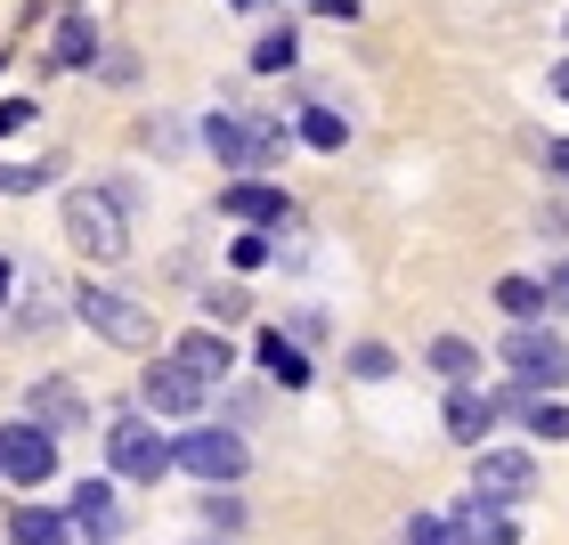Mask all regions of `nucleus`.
<instances>
[{
    "instance_id": "obj_18",
    "label": "nucleus",
    "mask_w": 569,
    "mask_h": 545,
    "mask_svg": "<svg viewBox=\"0 0 569 545\" xmlns=\"http://www.w3.org/2000/svg\"><path fill=\"white\" fill-rule=\"evenodd\" d=\"M350 131H358V122L342 107H326V98H301V107H293V139L318 147V155H350Z\"/></svg>"
},
{
    "instance_id": "obj_42",
    "label": "nucleus",
    "mask_w": 569,
    "mask_h": 545,
    "mask_svg": "<svg viewBox=\"0 0 569 545\" xmlns=\"http://www.w3.org/2000/svg\"><path fill=\"white\" fill-rule=\"evenodd\" d=\"M66 9H98V0H66Z\"/></svg>"
},
{
    "instance_id": "obj_12",
    "label": "nucleus",
    "mask_w": 569,
    "mask_h": 545,
    "mask_svg": "<svg viewBox=\"0 0 569 545\" xmlns=\"http://www.w3.org/2000/svg\"><path fill=\"white\" fill-rule=\"evenodd\" d=\"M0 318H9L17 334H58L73 318V294H58V277H49L41 261H17V294H9Z\"/></svg>"
},
{
    "instance_id": "obj_1",
    "label": "nucleus",
    "mask_w": 569,
    "mask_h": 545,
    "mask_svg": "<svg viewBox=\"0 0 569 545\" xmlns=\"http://www.w3.org/2000/svg\"><path fill=\"white\" fill-rule=\"evenodd\" d=\"M196 147L212 155L220 171H269L284 147H293V122L261 115V107H212L196 122Z\"/></svg>"
},
{
    "instance_id": "obj_44",
    "label": "nucleus",
    "mask_w": 569,
    "mask_h": 545,
    "mask_svg": "<svg viewBox=\"0 0 569 545\" xmlns=\"http://www.w3.org/2000/svg\"><path fill=\"white\" fill-rule=\"evenodd\" d=\"M561 41H569V9H561Z\"/></svg>"
},
{
    "instance_id": "obj_23",
    "label": "nucleus",
    "mask_w": 569,
    "mask_h": 545,
    "mask_svg": "<svg viewBox=\"0 0 569 545\" xmlns=\"http://www.w3.org/2000/svg\"><path fill=\"white\" fill-rule=\"evenodd\" d=\"M521 432L537 439V448H569V399H561V392H537V399L521 407Z\"/></svg>"
},
{
    "instance_id": "obj_35",
    "label": "nucleus",
    "mask_w": 569,
    "mask_h": 545,
    "mask_svg": "<svg viewBox=\"0 0 569 545\" xmlns=\"http://www.w3.org/2000/svg\"><path fill=\"white\" fill-rule=\"evenodd\" d=\"M537 277H546V294H553V309H561V318H569V252H553V261H546V269H537Z\"/></svg>"
},
{
    "instance_id": "obj_15",
    "label": "nucleus",
    "mask_w": 569,
    "mask_h": 545,
    "mask_svg": "<svg viewBox=\"0 0 569 545\" xmlns=\"http://www.w3.org/2000/svg\"><path fill=\"white\" fill-rule=\"evenodd\" d=\"M439 424H448V439L472 456V448H488V439H497V407H488L480 383H439Z\"/></svg>"
},
{
    "instance_id": "obj_22",
    "label": "nucleus",
    "mask_w": 569,
    "mask_h": 545,
    "mask_svg": "<svg viewBox=\"0 0 569 545\" xmlns=\"http://www.w3.org/2000/svg\"><path fill=\"white\" fill-rule=\"evenodd\" d=\"M423 367H431L439 383H480V343H472V334H431V343H423Z\"/></svg>"
},
{
    "instance_id": "obj_28",
    "label": "nucleus",
    "mask_w": 569,
    "mask_h": 545,
    "mask_svg": "<svg viewBox=\"0 0 569 545\" xmlns=\"http://www.w3.org/2000/svg\"><path fill=\"white\" fill-rule=\"evenodd\" d=\"M342 367H350V383H391L399 375V350L375 343V334H358V343L342 350Z\"/></svg>"
},
{
    "instance_id": "obj_19",
    "label": "nucleus",
    "mask_w": 569,
    "mask_h": 545,
    "mask_svg": "<svg viewBox=\"0 0 569 545\" xmlns=\"http://www.w3.org/2000/svg\"><path fill=\"white\" fill-rule=\"evenodd\" d=\"M488 301H497L512 326H537V318H553V294H546V277H529V269H505L497 285H488Z\"/></svg>"
},
{
    "instance_id": "obj_5",
    "label": "nucleus",
    "mask_w": 569,
    "mask_h": 545,
    "mask_svg": "<svg viewBox=\"0 0 569 545\" xmlns=\"http://www.w3.org/2000/svg\"><path fill=\"white\" fill-rule=\"evenodd\" d=\"M171 464H179V473H188L196 488H244L252 448H244V432H237V424H212V415H196V424H179V432H171Z\"/></svg>"
},
{
    "instance_id": "obj_9",
    "label": "nucleus",
    "mask_w": 569,
    "mask_h": 545,
    "mask_svg": "<svg viewBox=\"0 0 569 545\" xmlns=\"http://www.w3.org/2000/svg\"><path fill=\"white\" fill-rule=\"evenodd\" d=\"M220 220H228V228H284V220H293V196H284L277 171H228Z\"/></svg>"
},
{
    "instance_id": "obj_33",
    "label": "nucleus",
    "mask_w": 569,
    "mask_h": 545,
    "mask_svg": "<svg viewBox=\"0 0 569 545\" xmlns=\"http://www.w3.org/2000/svg\"><path fill=\"white\" fill-rule=\"evenodd\" d=\"M284 334H293L301 350H318L326 343V309H284Z\"/></svg>"
},
{
    "instance_id": "obj_32",
    "label": "nucleus",
    "mask_w": 569,
    "mask_h": 545,
    "mask_svg": "<svg viewBox=\"0 0 569 545\" xmlns=\"http://www.w3.org/2000/svg\"><path fill=\"white\" fill-rule=\"evenodd\" d=\"M41 122V98L33 90H17V98H0V139H24Z\"/></svg>"
},
{
    "instance_id": "obj_13",
    "label": "nucleus",
    "mask_w": 569,
    "mask_h": 545,
    "mask_svg": "<svg viewBox=\"0 0 569 545\" xmlns=\"http://www.w3.org/2000/svg\"><path fill=\"white\" fill-rule=\"evenodd\" d=\"M17 415H33V424H49L58 439H73V432H90V392L73 375H41V383H24Z\"/></svg>"
},
{
    "instance_id": "obj_16",
    "label": "nucleus",
    "mask_w": 569,
    "mask_h": 545,
    "mask_svg": "<svg viewBox=\"0 0 569 545\" xmlns=\"http://www.w3.org/2000/svg\"><path fill=\"white\" fill-rule=\"evenodd\" d=\"M171 358H179L196 383H212V392L237 375V343H228V326H188V334H171Z\"/></svg>"
},
{
    "instance_id": "obj_43",
    "label": "nucleus",
    "mask_w": 569,
    "mask_h": 545,
    "mask_svg": "<svg viewBox=\"0 0 569 545\" xmlns=\"http://www.w3.org/2000/svg\"><path fill=\"white\" fill-rule=\"evenodd\" d=\"M203 545H237V537H203Z\"/></svg>"
},
{
    "instance_id": "obj_37",
    "label": "nucleus",
    "mask_w": 569,
    "mask_h": 545,
    "mask_svg": "<svg viewBox=\"0 0 569 545\" xmlns=\"http://www.w3.org/2000/svg\"><path fill=\"white\" fill-rule=\"evenodd\" d=\"M537 164H546L561 188H569V131H561V139H537Z\"/></svg>"
},
{
    "instance_id": "obj_38",
    "label": "nucleus",
    "mask_w": 569,
    "mask_h": 545,
    "mask_svg": "<svg viewBox=\"0 0 569 545\" xmlns=\"http://www.w3.org/2000/svg\"><path fill=\"white\" fill-rule=\"evenodd\" d=\"M309 9L333 17V24H358V17H367V0H309Z\"/></svg>"
},
{
    "instance_id": "obj_36",
    "label": "nucleus",
    "mask_w": 569,
    "mask_h": 545,
    "mask_svg": "<svg viewBox=\"0 0 569 545\" xmlns=\"http://www.w3.org/2000/svg\"><path fill=\"white\" fill-rule=\"evenodd\" d=\"M98 188H107V196L122 204V212H139V204H147V188H139L131 171H107V179H98Z\"/></svg>"
},
{
    "instance_id": "obj_31",
    "label": "nucleus",
    "mask_w": 569,
    "mask_h": 545,
    "mask_svg": "<svg viewBox=\"0 0 569 545\" xmlns=\"http://www.w3.org/2000/svg\"><path fill=\"white\" fill-rule=\"evenodd\" d=\"M179 122H188V115H147V122H139V139H147V155H163V164H179V155L196 147L188 131H179Z\"/></svg>"
},
{
    "instance_id": "obj_27",
    "label": "nucleus",
    "mask_w": 569,
    "mask_h": 545,
    "mask_svg": "<svg viewBox=\"0 0 569 545\" xmlns=\"http://www.w3.org/2000/svg\"><path fill=\"white\" fill-rule=\"evenodd\" d=\"M399 545H463V522H456V505H423V513H407Z\"/></svg>"
},
{
    "instance_id": "obj_21",
    "label": "nucleus",
    "mask_w": 569,
    "mask_h": 545,
    "mask_svg": "<svg viewBox=\"0 0 569 545\" xmlns=\"http://www.w3.org/2000/svg\"><path fill=\"white\" fill-rule=\"evenodd\" d=\"M456 522H463V545H521V522H512V505L463 497V505H456Z\"/></svg>"
},
{
    "instance_id": "obj_8",
    "label": "nucleus",
    "mask_w": 569,
    "mask_h": 545,
    "mask_svg": "<svg viewBox=\"0 0 569 545\" xmlns=\"http://www.w3.org/2000/svg\"><path fill=\"white\" fill-rule=\"evenodd\" d=\"M0 480H9L17 497L49 488L58 480V432L33 424V415H9V424H0Z\"/></svg>"
},
{
    "instance_id": "obj_17",
    "label": "nucleus",
    "mask_w": 569,
    "mask_h": 545,
    "mask_svg": "<svg viewBox=\"0 0 569 545\" xmlns=\"http://www.w3.org/2000/svg\"><path fill=\"white\" fill-rule=\"evenodd\" d=\"M252 367H261L277 392H309V383H318V367H309V350L293 343V334L284 326H261L252 334Z\"/></svg>"
},
{
    "instance_id": "obj_2",
    "label": "nucleus",
    "mask_w": 569,
    "mask_h": 545,
    "mask_svg": "<svg viewBox=\"0 0 569 545\" xmlns=\"http://www.w3.org/2000/svg\"><path fill=\"white\" fill-rule=\"evenodd\" d=\"M58 220H66V245L82 252L90 269H122L131 261V212H122L98 179H82V188L58 196Z\"/></svg>"
},
{
    "instance_id": "obj_25",
    "label": "nucleus",
    "mask_w": 569,
    "mask_h": 545,
    "mask_svg": "<svg viewBox=\"0 0 569 545\" xmlns=\"http://www.w3.org/2000/svg\"><path fill=\"white\" fill-rule=\"evenodd\" d=\"M196 522L212 529V537H244V522H252V505L237 497V488H203V497H196Z\"/></svg>"
},
{
    "instance_id": "obj_11",
    "label": "nucleus",
    "mask_w": 569,
    "mask_h": 545,
    "mask_svg": "<svg viewBox=\"0 0 569 545\" xmlns=\"http://www.w3.org/2000/svg\"><path fill=\"white\" fill-rule=\"evenodd\" d=\"M66 522H73V537H82V545H122V529H131V513H122V480H114V473L73 480Z\"/></svg>"
},
{
    "instance_id": "obj_30",
    "label": "nucleus",
    "mask_w": 569,
    "mask_h": 545,
    "mask_svg": "<svg viewBox=\"0 0 569 545\" xmlns=\"http://www.w3.org/2000/svg\"><path fill=\"white\" fill-rule=\"evenodd\" d=\"M66 171V155H33V164H0V196H33Z\"/></svg>"
},
{
    "instance_id": "obj_7",
    "label": "nucleus",
    "mask_w": 569,
    "mask_h": 545,
    "mask_svg": "<svg viewBox=\"0 0 569 545\" xmlns=\"http://www.w3.org/2000/svg\"><path fill=\"white\" fill-rule=\"evenodd\" d=\"M139 407L154 415V424H196V415L212 407V383H196L171 350H147V367H139Z\"/></svg>"
},
{
    "instance_id": "obj_40",
    "label": "nucleus",
    "mask_w": 569,
    "mask_h": 545,
    "mask_svg": "<svg viewBox=\"0 0 569 545\" xmlns=\"http://www.w3.org/2000/svg\"><path fill=\"white\" fill-rule=\"evenodd\" d=\"M9 294H17V252H0V309H9Z\"/></svg>"
},
{
    "instance_id": "obj_24",
    "label": "nucleus",
    "mask_w": 569,
    "mask_h": 545,
    "mask_svg": "<svg viewBox=\"0 0 569 545\" xmlns=\"http://www.w3.org/2000/svg\"><path fill=\"white\" fill-rule=\"evenodd\" d=\"M244 66H252V73H293V66H301V24H293V17L269 24V33L252 41V58H244Z\"/></svg>"
},
{
    "instance_id": "obj_14",
    "label": "nucleus",
    "mask_w": 569,
    "mask_h": 545,
    "mask_svg": "<svg viewBox=\"0 0 569 545\" xmlns=\"http://www.w3.org/2000/svg\"><path fill=\"white\" fill-rule=\"evenodd\" d=\"M98 58H107V33H98L90 9H58V24H49V73H98Z\"/></svg>"
},
{
    "instance_id": "obj_4",
    "label": "nucleus",
    "mask_w": 569,
    "mask_h": 545,
    "mask_svg": "<svg viewBox=\"0 0 569 545\" xmlns=\"http://www.w3.org/2000/svg\"><path fill=\"white\" fill-rule=\"evenodd\" d=\"M107 473H114L122 488H163V480L179 473V464H171V432L154 424L139 399L107 415Z\"/></svg>"
},
{
    "instance_id": "obj_41",
    "label": "nucleus",
    "mask_w": 569,
    "mask_h": 545,
    "mask_svg": "<svg viewBox=\"0 0 569 545\" xmlns=\"http://www.w3.org/2000/svg\"><path fill=\"white\" fill-rule=\"evenodd\" d=\"M220 9H237V17H252V9H269V0H220Z\"/></svg>"
},
{
    "instance_id": "obj_6",
    "label": "nucleus",
    "mask_w": 569,
    "mask_h": 545,
    "mask_svg": "<svg viewBox=\"0 0 569 545\" xmlns=\"http://www.w3.org/2000/svg\"><path fill=\"white\" fill-rule=\"evenodd\" d=\"M497 358H505V375H521L529 392H569V343L537 318V326H505L497 334Z\"/></svg>"
},
{
    "instance_id": "obj_29",
    "label": "nucleus",
    "mask_w": 569,
    "mask_h": 545,
    "mask_svg": "<svg viewBox=\"0 0 569 545\" xmlns=\"http://www.w3.org/2000/svg\"><path fill=\"white\" fill-rule=\"evenodd\" d=\"M252 318V294H244V277H228V285H203V326H244Z\"/></svg>"
},
{
    "instance_id": "obj_39",
    "label": "nucleus",
    "mask_w": 569,
    "mask_h": 545,
    "mask_svg": "<svg viewBox=\"0 0 569 545\" xmlns=\"http://www.w3.org/2000/svg\"><path fill=\"white\" fill-rule=\"evenodd\" d=\"M546 90H553L561 107H569V58H553V66H546Z\"/></svg>"
},
{
    "instance_id": "obj_26",
    "label": "nucleus",
    "mask_w": 569,
    "mask_h": 545,
    "mask_svg": "<svg viewBox=\"0 0 569 545\" xmlns=\"http://www.w3.org/2000/svg\"><path fill=\"white\" fill-rule=\"evenodd\" d=\"M277 261V228H237L228 237V277H261Z\"/></svg>"
},
{
    "instance_id": "obj_20",
    "label": "nucleus",
    "mask_w": 569,
    "mask_h": 545,
    "mask_svg": "<svg viewBox=\"0 0 569 545\" xmlns=\"http://www.w3.org/2000/svg\"><path fill=\"white\" fill-rule=\"evenodd\" d=\"M9 545H82L66 522V505H41V497H17L9 513Z\"/></svg>"
},
{
    "instance_id": "obj_10",
    "label": "nucleus",
    "mask_w": 569,
    "mask_h": 545,
    "mask_svg": "<svg viewBox=\"0 0 569 545\" xmlns=\"http://www.w3.org/2000/svg\"><path fill=\"white\" fill-rule=\"evenodd\" d=\"M537 448H472V497H488V505H529L537 497Z\"/></svg>"
},
{
    "instance_id": "obj_45",
    "label": "nucleus",
    "mask_w": 569,
    "mask_h": 545,
    "mask_svg": "<svg viewBox=\"0 0 569 545\" xmlns=\"http://www.w3.org/2000/svg\"><path fill=\"white\" fill-rule=\"evenodd\" d=\"M0 73H9V49H0Z\"/></svg>"
},
{
    "instance_id": "obj_3",
    "label": "nucleus",
    "mask_w": 569,
    "mask_h": 545,
    "mask_svg": "<svg viewBox=\"0 0 569 545\" xmlns=\"http://www.w3.org/2000/svg\"><path fill=\"white\" fill-rule=\"evenodd\" d=\"M73 326H90L107 350H131V358L163 350V318H154L139 294H122V285H98V277L73 285Z\"/></svg>"
},
{
    "instance_id": "obj_34",
    "label": "nucleus",
    "mask_w": 569,
    "mask_h": 545,
    "mask_svg": "<svg viewBox=\"0 0 569 545\" xmlns=\"http://www.w3.org/2000/svg\"><path fill=\"white\" fill-rule=\"evenodd\" d=\"M98 82L131 90V82H139V58H131V49H107V58H98Z\"/></svg>"
}]
</instances>
